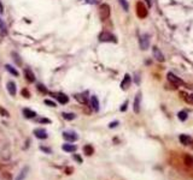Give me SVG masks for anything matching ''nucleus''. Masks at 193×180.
<instances>
[{
  "label": "nucleus",
  "instance_id": "6",
  "mask_svg": "<svg viewBox=\"0 0 193 180\" xmlns=\"http://www.w3.org/2000/svg\"><path fill=\"white\" fill-rule=\"evenodd\" d=\"M152 54H153L155 59H156L157 61H159V63H163V61L166 60L164 54L161 52V49H159L158 47H153V48H152Z\"/></svg>",
  "mask_w": 193,
  "mask_h": 180
},
{
  "label": "nucleus",
  "instance_id": "9",
  "mask_svg": "<svg viewBox=\"0 0 193 180\" xmlns=\"http://www.w3.org/2000/svg\"><path fill=\"white\" fill-rule=\"evenodd\" d=\"M33 132H34L35 137H36V138H39V139H46L47 137H48V135H47V131L45 130V128H41V127L35 128Z\"/></svg>",
  "mask_w": 193,
  "mask_h": 180
},
{
  "label": "nucleus",
  "instance_id": "21",
  "mask_svg": "<svg viewBox=\"0 0 193 180\" xmlns=\"http://www.w3.org/2000/svg\"><path fill=\"white\" fill-rule=\"evenodd\" d=\"M0 34L2 36L7 35V27H6V23L0 18Z\"/></svg>",
  "mask_w": 193,
  "mask_h": 180
},
{
  "label": "nucleus",
  "instance_id": "31",
  "mask_svg": "<svg viewBox=\"0 0 193 180\" xmlns=\"http://www.w3.org/2000/svg\"><path fill=\"white\" fill-rule=\"evenodd\" d=\"M21 94H22V96L26 97V99H29V97H30V92H29V90L28 89H22Z\"/></svg>",
  "mask_w": 193,
  "mask_h": 180
},
{
  "label": "nucleus",
  "instance_id": "16",
  "mask_svg": "<svg viewBox=\"0 0 193 180\" xmlns=\"http://www.w3.org/2000/svg\"><path fill=\"white\" fill-rule=\"evenodd\" d=\"M76 149H77V146L74 145V144L65 143L62 145V150H64V151H66V153H75Z\"/></svg>",
  "mask_w": 193,
  "mask_h": 180
},
{
  "label": "nucleus",
  "instance_id": "11",
  "mask_svg": "<svg viewBox=\"0 0 193 180\" xmlns=\"http://www.w3.org/2000/svg\"><path fill=\"white\" fill-rule=\"evenodd\" d=\"M55 99L58 100V102L60 103V105H65V103H68L69 102V96L68 95H65L63 92H57L55 94Z\"/></svg>",
  "mask_w": 193,
  "mask_h": 180
},
{
  "label": "nucleus",
  "instance_id": "38",
  "mask_svg": "<svg viewBox=\"0 0 193 180\" xmlns=\"http://www.w3.org/2000/svg\"><path fill=\"white\" fill-rule=\"evenodd\" d=\"M74 159L76 160V161L79 162V163H82V159L79 156V155H76V154H74Z\"/></svg>",
  "mask_w": 193,
  "mask_h": 180
},
{
  "label": "nucleus",
  "instance_id": "22",
  "mask_svg": "<svg viewBox=\"0 0 193 180\" xmlns=\"http://www.w3.org/2000/svg\"><path fill=\"white\" fill-rule=\"evenodd\" d=\"M5 69L7 70V71L12 74V76H15V77H18L19 76V72L13 67V66H11V65H5Z\"/></svg>",
  "mask_w": 193,
  "mask_h": 180
},
{
  "label": "nucleus",
  "instance_id": "40",
  "mask_svg": "<svg viewBox=\"0 0 193 180\" xmlns=\"http://www.w3.org/2000/svg\"><path fill=\"white\" fill-rule=\"evenodd\" d=\"M145 1H146V4H147V6H148V7H151V6H152V2H153L152 0H145Z\"/></svg>",
  "mask_w": 193,
  "mask_h": 180
},
{
  "label": "nucleus",
  "instance_id": "41",
  "mask_svg": "<svg viewBox=\"0 0 193 180\" xmlns=\"http://www.w3.org/2000/svg\"><path fill=\"white\" fill-rule=\"evenodd\" d=\"M2 12H4V6H2V4L0 2V15H1Z\"/></svg>",
  "mask_w": 193,
  "mask_h": 180
},
{
  "label": "nucleus",
  "instance_id": "29",
  "mask_svg": "<svg viewBox=\"0 0 193 180\" xmlns=\"http://www.w3.org/2000/svg\"><path fill=\"white\" fill-rule=\"evenodd\" d=\"M0 115L1 117H10V113L5 109V108H2V107H0Z\"/></svg>",
  "mask_w": 193,
  "mask_h": 180
},
{
  "label": "nucleus",
  "instance_id": "28",
  "mask_svg": "<svg viewBox=\"0 0 193 180\" xmlns=\"http://www.w3.org/2000/svg\"><path fill=\"white\" fill-rule=\"evenodd\" d=\"M118 2H120V5L124 11H129V4L127 0H118Z\"/></svg>",
  "mask_w": 193,
  "mask_h": 180
},
{
  "label": "nucleus",
  "instance_id": "18",
  "mask_svg": "<svg viewBox=\"0 0 193 180\" xmlns=\"http://www.w3.org/2000/svg\"><path fill=\"white\" fill-rule=\"evenodd\" d=\"M28 172H29V167H23L22 169H21V172L18 173V175H17V178H16V180H24L26 179V177L28 175Z\"/></svg>",
  "mask_w": 193,
  "mask_h": 180
},
{
  "label": "nucleus",
  "instance_id": "42",
  "mask_svg": "<svg viewBox=\"0 0 193 180\" xmlns=\"http://www.w3.org/2000/svg\"><path fill=\"white\" fill-rule=\"evenodd\" d=\"M137 78H135V82H137V84H139V74L137 73V76H135Z\"/></svg>",
  "mask_w": 193,
  "mask_h": 180
},
{
  "label": "nucleus",
  "instance_id": "23",
  "mask_svg": "<svg viewBox=\"0 0 193 180\" xmlns=\"http://www.w3.org/2000/svg\"><path fill=\"white\" fill-rule=\"evenodd\" d=\"M62 117L64 118L65 120H68V121H71V120H74V119L76 118V115H75L74 113H68V112H63V113H62Z\"/></svg>",
  "mask_w": 193,
  "mask_h": 180
},
{
  "label": "nucleus",
  "instance_id": "25",
  "mask_svg": "<svg viewBox=\"0 0 193 180\" xmlns=\"http://www.w3.org/2000/svg\"><path fill=\"white\" fill-rule=\"evenodd\" d=\"M177 118L181 120V121H185V120H187V118H188V114H187V112H185V110H181V112H179V114H177Z\"/></svg>",
  "mask_w": 193,
  "mask_h": 180
},
{
  "label": "nucleus",
  "instance_id": "26",
  "mask_svg": "<svg viewBox=\"0 0 193 180\" xmlns=\"http://www.w3.org/2000/svg\"><path fill=\"white\" fill-rule=\"evenodd\" d=\"M180 96H181L182 99H185V100H186V101H187L188 103H193V100L191 99V95L188 96V95H187V94H186L185 91H180Z\"/></svg>",
  "mask_w": 193,
  "mask_h": 180
},
{
  "label": "nucleus",
  "instance_id": "39",
  "mask_svg": "<svg viewBox=\"0 0 193 180\" xmlns=\"http://www.w3.org/2000/svg\"><path fill=\"white\" fill-rule=\"evenodd\" d=\"M117 125H118V121H113V123H110V124H109V127H110V128H113V127H116Z\"/></svg>",
  "mask_w": 193,
  "mask_h": 180
},
{
  "label": "nucleus",
  "instance_id": "2",
  "mask_svg": "<svg viewBox=\"0 0 193 180\" xmlns=\"http://www.w3.org/2000/svg\"><path fill=\"white\" fill-rule=\"evenodd\" d=\"M110 13H111V10H110V6L108 4L100 5V7H99V17H100L101 20L108 19V18L110 17Z\"/></svg>",
  "mask_w": 193,
  "mask_h": 180
},
{
  "label": "nucleus",
  "instance_id": "34",
  "mask_svg": "<svg viewBox=\"0 0 193 180\" xmlns=\"http://www.w3.org/2000/svg\"><path fill=\"white\" fill-rule=\"evenodd\" d=\"M45 105L50 106V107H57V103L55 101H51V100H45Z\"/></svg>",
  "mask_w": 193,
  "mask_h": 180
},
{
  "label": "nucleus",
  "instance_id": "12",
  "mask_svg": "<svg viewBox=\"0 0 193 180\" xmlns=\"http://www.w3.org/2000/svg\"><path fill=\"white\" fill-rule=\"evenodd\" d=\"M130 83H132V78H130V76H129L128 73L124 76V78H123V81L121 83V89L122 90H127L130 87Z\"/></svg>",
  "mask_w": 193,
  "mask_h": 180
},
{
  "label": "nucleus",
  "instance_id": "24",
  "mask_svg": "<svg viewBox=\"0 0 193 180\" xmlns=\"http://www.w3.org/2000/svg\"><path fill=\"white\" fill-rule=\"evenodd\" d=\"M184 163L186 166H193V156H191V155H185Z\"/></svg>",
  "mask_w": 193,
  "mask_h": 180
},
{
  "label": "nucleus",
  "instance_id": "8",
  "mask_svg": "<svg viewBox=\"0 0 193 180\" xmlns=\"http://www.w3.org/2000/svg\"><path fill=\"white\" fill-rule=\"evenodd\" d=\"M6 89H7V91H9V94L11 96H16V94H17V85H16V83L13 81L7 82Z\"/></svg>",
  "mask_w": 193,
  "mask_h": 180
},
{
  "label": "nucleus",
  "instance_id": "20",
  "mask_svg": "<svg viewBox=\"0 0 193 180\" xmlns=\"http://www.w3.org/2000/svg\"><path fill=\"white\" fill-rule=\"evenodd\" d=\"M75 99L77 100L81 105H86V103H87V96H86V92H84V94H76V95H75Z\"/></svg>",
  "mask_w": 193,
  "mask_h": 180
},
{
  "label": "nucleus",
  "instance_id": "43",
  "mask_svg": "<svg viewBox=\"0 0 193 180\" xmlns=\"http://www.w3.org/2000/svg\"><path fill=\"white\" fill-rule=\"evenodd\" d=\"M191 99H192V100H193V94H192V95H191Z\"/></svg>",
  "mask_w": 193,
  "mask_h": 180
},
{
  "label": "nucleus",
  "instance_id": "32",
  "mask_svg": "<svg viewBox=\"0 0 193 180\" xmlns=\"http://www.w3.org/2000/svg\"><path fill=\"white\" fill-rule=\"evenodd\" d=\"M37 123H40V124H51V120L47 119V118H40V119H37Z\"/></svg>",
  "mask_w": 193,
  "mask_h": 180
},
{
  "label": "nucleus",
  "instance_id": "36",
  "mask_svg": "<svg viewBox=\"0 0 193 180\" xmlns=\"http://www.w3.org/2000/svg\"><path fill=\"white\" fill-rule=\"evenodd\" d=\"M127 108H128V101H126V102L121 106L120 109H121V112H126V110H127Z\"/></svg>",
  "mask_w": 193,
  "mask_h": 180
},
{
  "label": "nucleus",
  "instance_id": "13",
  "mask_svg": "<svg viewBox=\"0 0 193 180\" xmlns=\"http://www.w3.org/2000/svg\"><path fill=\"white\" fill-rule=\"evenodd\" d=\"M24 77L29 83H34L35 82V74L30 69H24Z\"/></svg>",
  "mask_w": 193,
  "mask_h": 180
},
{
  "label": "nucleus",
  "instance_id": "33",
  "mask_svg": "<svg viewBox=\"0 0 193 180\" xmlns=\"http://www.w3.org/2000/svg\"><path fill=\"white\" fill-rule=\"evenodd\" d=\"M37 89H39V91H41L42 94H47V92H48V90H47L42 84H37Z\"/></svg>",
  "mask_w": 193,
  "mask_h": 180
},
{
  "label": "nucleus",
  "instance_id": "35",
  "mask_svg": "<svg viewBox=\"0 0 193 180\" xmlns=\"http://www.w3.org/2000/svg\"><path fill=\"white\" fill-rule=\"evenodd\" d=\"M86 2H88V4H91V5H97V4H100L101 0H84Z\"/></svg>",
  "mask_w": 193,
  "mask_h": 180
},
{
  "label": "nucleus",
  "instance_id": "4",
  "mask_svg": "<svg viewBox=\"0 0 193 180\" xmlns=\"http://www.w3.org/2000/svg\"><path fill=\"white\" fill-rule=\"evenodd\" d=\"M63 138H64L66 142H76L79 139V135L74 131H64L63 132Z\"/></svg>",
  "mask_w": 193,
  "mask_h": 180
},
{
  "label": "nucleus",
  "instance_id": "5",
  "mask_svg": "<svg viewBox=\"0 0 193 180\" xmlns=\"http://www.w3.org/2000/svg\"><path fill=\"white\" fill-rule=\"evenodd\" d=\"M166 78H168V81L170 82L171 84H174V85H182L184 84V81L181 79V78H179L176 74H174L173 72H169L168 74H166Z\"/></svg>",
  "mask_w": 193,
  "mask_h": 180
},
{
  "label": "nucleus",
  "instance_id": "27",
  "mask_svg": "<svg viewBox=\"0 0 193 180\" xmlns=\"http://www.w3.org/2000/svg\"><path fill=\"white\" fill-rule=\"evenodd\" d=\"M12 56H13V60H15V63L17 64L18 66H22V59L19 58L18 54L15 53V52H12Z\"/></svg>",
  "mask_w": 193,
  "mask_h": 180
},
{
  "label": "nucleus",
  "instance_id": "30",
  "mask_svg": "<svg viewBox=\"0 0 193 180\" xmlns=\"http://www.w3.org/2000/svg\"><path fill=\"white\" fill-rule=\"evenodd\" d=\"M40 150L44 151V153H46V154H52V149L48 148V146H44V145H41V146H40Z\"/></svg>",
  "mask_w": 193,
  "mask_h": 180
},
{
  "label": "nucleus",
  "instance_id": "15",
  "mask_svg": "<svg viewBox=\"0 0 193 180\" xmlns=\"http://www.w3.org/2000/svg\"><path fill=\"white\" fill-rule=\"evenodd\" d=\"M179 139H180L181 144H184V145H191L193 143V139L188 135H180Z\"/></svg>",
  "mask_w": 193,
  "mask_h": 180
},
{
  "label": "nucleus",
  "instance_id": "1",
  "mask_svg": "<svg viewBox=\"0 0 193 180\" xmlns=\"http://www.w3.org/2000/svg\"><path fill=\"white\" fill-rule=\"evenodd\" d=\"M99 41L100 42H113V43H116L117 38L113 34H111L109 31H103L99 34Z\"/></svg>",
  "mask_w": 193,
  "mask_h": 180
},
{
  "label": "nucleus",
  "instance_id": "19",
  "mask_svg": "<svg viewBox=\"0 0 193 180\" xmlns=\"http://www.w3.org/2000/svg\"><path fill=\"white\" fill-rule=\"evenodd\" d=\"M83 153L86 154L87 156H92L93 154H94V148H93L91 144H86L83 146Z\"/></svg>",
  "mask_w": 193,
  "mask_h": 180
},
{
  "label": "nucleus",
  "instance_id": "10",
  "mask_svg": "<svg viewBox=\"0 0 193 180\" xmlns=\"http://www.w3.org/2000/svg\"><path fill=\"white\" fill-rule=\"evenodd\" d=\"M140 105H141V92H138L135 99H134V106H133V109L137 114L140 112Z\"/></svg>",
  "mask_w": 193,
  "mask_h": 180
},
{
  "label": "nucleus",
  "instance_id": "17",
  "mask_svg": "<svg viewBox=\"0 0 193 180\" xmlns=\"http://www.w3.org/2000/svg\"><path fill=\"white\" fill-rule=\"evenodd\" d=\"M23 114H24V117L28 118V119H34V118H36V112H34V110H31V109H29V108H24L23 109Z\"/></svg>",
  "mask_w": 193,
  "mask_h": 180
},
{
  "label": "nucleus",
  "instance_id": "14",
  "mask_svg": "<svg viewBox=\"0 0 193 180\" xmlns=\"http://www.w3.org/2000/svg\"><path fill=\"white\" fill-rule=\"evenodd\" d=\"M99 100H98V97L97 96H94L93 95L92 97H91V108H92V110H94V112H99Z\"/></svg>",
  "mask_w": 193,
  "mask_h": 180
},
{
  "label": "nucleus",
  "instance_id": "37",
  "mask_svg": "<svg viewBox=\"0 0 193 180\" xmlns=\"http://www.w3.org/2000/svg\"><path fill=\"white\" fill-rule=\"evenodd\" d=\"M65 173H66L68 175L73 174V173H74V168H73V167H66V168H65Z\"/></svg>",
  "mask_w": 193,
  "mask_h": 180
},
{
  "label": "nucleus",
  "instance_id": "7",
  "mask_svg": "<svg viewBox=\"0 0 193 180\" xmlns=\"http://www.w3.org/2000/svg\"><path fill=\"white\" fill-rule=\"evenodd\" d=\"M150 46V36L147 34H144V35L140 36V48L146 51Z\"/></svg>",
  "mask_w": 193,
  "mask_h": 180
},
{
  "label": "nucleus",
  "instance_id": "3",
  "mask_svg": "<svg viewBox=\"0 0 193 180\" xmlns=\"http://www.w3.org/2000/svg\"><path fill=\"white\" fill-rule=\"evenodd\" d=\"M147 13H148V11H147V7L145 6V4L142 1H138L137 2V15H138V17L142 19V18L147 17Z\"/></svg>",
  "mask_w": 193,
  "mask_h": 180
}]
</instances>
